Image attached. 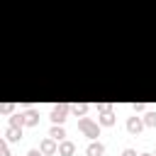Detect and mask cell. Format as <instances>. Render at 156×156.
<instances>
[{"instance_id": "1", "label": "cell", "mask_w": 156, "mask_h": 156, "mask_svg": "<svg viewBox=\"0 0 156 156\" xmlns=\"http://www.w3.org/2000/svg\"><path fill=\"white\" fill-rule=\"evenodd\" d=\"M78 129L88 136V139H98L100 136V122L90 119V117H80L78 119Z\"/></svg>"}, {"instance_id": "2", "label": "cell", "mask_w": 156, "mask_h": 156, "mask_svg": "<svg viewBox=\"0 0 156 156\" xmlns=\"http://www.w3.org/2000/svg\"><path fill=\"white\" fill-rule=\"evenodd\" d=\"M68 112H71V105L68 102H58V105H54L51 107V122L54 124H63L66 122V117H68Z\"/></svg>"}, {"instance_id": "3", "label": "cell", "mask_w": 156, "mask_h": 156, "mask_svg": "<svg viewBox=\"0 0 156 156\" xmlns=\"http://www.w3.org/2000/svg\"><path fill=\"white\" fill-rule=\"evenodd\" d=\"M98 112H100V117H98L100 127H112V124H115V112H112L110 105L100 102V105H98Z\"/></svg>"}, {"instance_id": "4", "label": "cell", "mask_w": 156, "mask_h": 156, "mask_svg": "<svg viewBox=\"0 0 156 156\" xmlns=\"http://www.w3.org/2000/svg\"><path fill=\"white\" fill-rule=\"evenodd\" d=\"M39 149H41V154H44V156H54V154H58V144H56V139H54V136L41 139Z\"/></svg>"}, {"instance_id": "5", "label": "cell", "mask_w": 156, "mask_h": 156, "mask_svg": "<svg viewBox=\"0 0 156 156\" xmlns=\"http://www.w3.org/2000/svg\"><path fill=\"white\" fill-rule=\"evenodd\" d=\"M144 127H146V124H144V117H136V115H134V117L127 119V132H129V134H139Z\"/></svg>"}, {"instance_id": "6", "label": "cell", "mask_w": 156, "mask_h": 156, "mask_svg": "<svg viewBox=\"0 0 156 156\" xmlns=\"http://www.w3.org/2000/svg\"><path fill=\"white\" fill-rule=\"evenodd\" d=\"M73 154H76V144L73 141H68V139L58 141V156H73Z\"/></svg>"}, {"instance_id": "7", "label": "cell", "mask_w": 156, "mask_h": 156, "mask_svg": "<svg viewBox=\"0 0 156 156\" xmlns=\"http://www.w3.org/2000/svg\"><path fill=\"white\" fill-rule=\"evenodd\" d=\"M85 154H88V156H102V154H105V146H102L100 141H95V139H93V141L88 144Z\"/></svg>"}, {"instance_id": "8", "label": "cell", "mask_w": 156, "mask_h": 156, "mask_svg": "<svg viewBox=\"0 0 156 156\" xmlns=\"http://www.w3.org/2000/svg\"><path fill=\"white\" fill-rule=\"evenodd\" d=\"M39 124V112L37 110H27L24 112V127H37Z\"/></svg>"}, {"instance_id": "9", "label": "cell", "mask_w": 156, "mask_h": 156, "mask_svg": "<svg viewBox=\"0 0 156 156\" xmlns=\"http://www.w3.org/2000/svg\"><path fill=\"white\" fill-rule=\"evenodd\" d=\"M49 136H54L56 141H63V139H66V129H63V124H54V127L49 129Z\"/></svg>"}, {"instance_id": "10", "label": "cell", "mask_w": 156, "mask_h": 156, "mask_svg": "<svg viewBox=\"0 0 156 156\" xmlns=\"http://www.w3.org/2000/svg\"><path fill=\"white\" fill-rule=\"evenodd\" d=\"M5 136H7V141H20L22 139V127H7Z\"/></svg>"}, {"instance_id": "11", "label": "cell", "mask_w": 156, "mask_h": 156, "mask_svg": "<svg viewBox=\"0 0 156 156\" xmlns=\"http://www.w3.org/2000/svg\"><path fill=\"white\" fill-rule=\"evenodd\" d=\"M88 110H90V105H85V102H80V105L76 102V105H71V112H73V115H78V117H85V112H88Z\"/></svg>"}, {"instance_id": "12", "label": "cell", "mask_w": 156, "mask_h": 156, "mask_svg": "<svg viewBox=\"0 0 156 156\" xmlns=\"http://www.w3.org/2000/svg\"><path fill=\"white\" fill-rule=\"evenodd\" d=\"M10 127H24V115H20V112L12 115L10 117Z\"/></svg>"}, {"instance_id": "13", "label": "cell", "mask_w": 156, "mask_h": 156, "mask_svg": "<svg viewBox=\"0 0 156 156\" xmlns=\"http://www.w3.org/2000/svg\"><path fill=\"white\" fill-rule=\"evenodd\" d=\"M144 124L146 127H156V112H146L144 115Z\"/></svg>"}, {"instance_id": "14", "label": "cell", "mask_w": 156, "mask_h": 156, "mask_svg": "<svg viewBox=\"0 0 156 156\" xmlns=\"http://www.w3.org/2000/svg\"><path fill=\"white\" fill-rule=\"evenodd\" d=\"M0 156H10V144H7V139L0 141Z\"/></svg>"}, {"instance_id": "15", "label": "cell", "mask_w": 156, "mask_h": 156, "mask_svg": "<svg viewBox=\"0 0 156 156\" xmlns=\"http://www.w3.org/2000/svg\"><path fill=\"white\" fill-rule=\"evenodd\" d=\"M132 110L134 112H144L146 110V102H132Z\"/></svg>"}, {"instance_id": "16", "label": "cell", "mask_w": 156, "mask_h": 156, "mask_svg": "<svg viewBox=\"0 0 156 156\" xmlns=\"http://www.w3.org/2000/svg\"><path fill=\"white\" fill-rule=\"evenodd\" d=\"M0 110H2V112H12V110H15V105H12V102H5Z\"/></svg>"}, {"instance_id": "17", "label": "cell", "mask_w": 156, "mask_h": 156, "mask_svg": "<svg viewBox=\"0 0 156 156\" xmlns=\"http://www.w3.org/2000/svg\"><path fill=\"white\" fill-rule=\"evenodd\" d=\"M27 156H44V154H41V149H29Z\"/></svg>"}, {"instance_id": "18", "label": "cell", "mask_w": 156, "mask_h": 156, "mask_svg": "<svg viewBox=\"0 0 156 156\" xmlns=\"http://www.w3.org/2000/svg\"><path fill=\"white\" fill-rule=\"evenodd\" d=\"M122 156H139V154H136L134 149H124V151H122Z\"/></svg>"}, {"instance_id": "19", "label": "cell", "mask_w": 156, "mask_h": 156, "mask_svg": "<svg viewBox=\"0 0 156 156\" xmlns=\"http://www.w3.org/2000/svg\"><path fill=\"white\" fill-rule=\"evenodd\" d=\"M139 156H154V154H139Z\"/></svg>"}]
</instances>
